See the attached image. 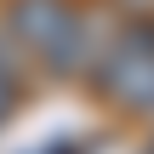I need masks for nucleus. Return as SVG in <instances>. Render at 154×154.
<instances>
[{
	"mask_svg": "<svg viewBox=\"0 0 154 154\" xmlns=\"http://www.w3.org/2000/svg\"><path fill=\"white\" fill-rule=\"evenodd\" d=\"M149 154H154V149H149Z\"/></svg>",
	"mask_w": 154,
	"mask_h": 154,
	"instance_id": "obj_5",
	"label": "nucleus"
},
{
	"mask_svg": "<svg viewBox=\"0 0 154 154\" xmlns=\"http://www.w3.org/2000/svg\"><path fill=\"white\" fill-rule=\"evenodd\" d=\"M6 34L23 46V57H34L46 74L74 80L97 63L109 29L103 17H91L80 0H11L6 6Z\"/></svg>",
	"mask_w": 154,
	"mask_h": 154,
	"instance_id": "obj_1",
	"label": "nucleus"
},
{
	"mask_svg": "<svg viewBox=\"0 0 154 154\" xmlns=\"http://www.w3.org/2000/svg\"><path fill=\"white\" fill-rule=\"evenodd\" d=\"M11 109H17V74H11V69H0V126L11 120Z\"/></svg>",
	"mask_w": 154,
	"mask_h": 154,
	"instance_id": "obj_3",
	"label": "nucleus"
},
{
	"mask_svg": "<svg viewBox=\"0 0 154 154\" xmlns=\"http://www.w3.org/2000/svg\"><path fill=\"white\" fill-rule=\"evenodd\" d=\"M97 97H109L114 109L154 114V17H126L120 29H109L97 63L86 69Z\"/></svg>",
	"mask_w": 154,
	"mask_h": 154,
	"instance_id": "obj_2",
	"label": "nucleus"
},
{
	"mask_svg": "<svg viewBox=\"0 0 154 154\" xmlns=\"http://www.w3.org/2000/svg\"><path fill=\"white\" fill-rule=\"evenodd\" d=\"M126 17H154V0H120Z\"/></svg>",
	"mask_w": 154,
	"mask_h": 154,
	"instance_id": "obj_4",
	"label": "nucleus"
}]
</instances>
